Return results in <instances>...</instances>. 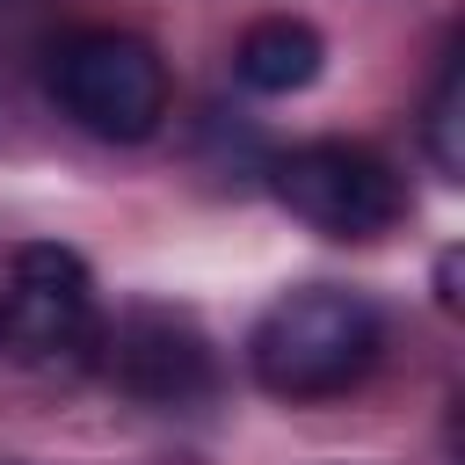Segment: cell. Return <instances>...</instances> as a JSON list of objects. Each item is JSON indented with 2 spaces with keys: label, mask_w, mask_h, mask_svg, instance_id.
<instances>
[{
  "label": "cell",
  "mask_w": 465,
  "mask_h": 465,
  "mask_svg": "<svg viewBox=\"0 0 465 465\" xmlns=\"http://www.w3.org/2000/svg\"><path fill=\"white\" fill-rule=\"evenodd\" d=\"M378 349H385L378 305L363 291H341V283L283 291L247 334L254 385L276 400H334V392L371 378Z\"/></svg>",
  "instance_id": "1"
},
{
  "label": "cell",
  "mask_w": 465,
  "mask_h": 465,
  "mask_svg": "<svg viewBox=\"0 0 465 465\" xmlns=\"http://www.w3.org/2000/svg\"><path fill=\"white\" fill-rule=\"evenodd\" d=\"M320 58H327L320 29L312 22H291V15H269V22H254L232 44V73L254 94H298V87H312L320 80Z\"/></svg>",
  "instance_id": "6"
},
{
  "label": "cell",
  "mask_w": 465,
  "mask_h": 465,
  "mask_svg": "<svg viewBox=\"0 0 465 465\" xmlns=\"http://www.w3.org/2000/svg\"><path fill=\"white\" fill-rule=\"evenodd\" d=\"M94 349H102L109 378H116L131 400H145V407H196V400H211V385H218L211 341L196 334V320H182V312H167V305L124 312Z\"/></svg>",
  "instance_id": "5"
},
{
  "label": "cell",
  "mask_w": 465,
  "mask_h": 465,
  "mask_svg": "<svg viewBox=\"0 0 465 465\" xmlns=\"http://www.w3.org/2000/svg\"><path fill=\"white\" fill-rule=\"evenodd\" d=\"M429 153L443 174L465 167V145H458V58L436 73V94H429Z\"/></svg>",
  "instance_id": "7"
},
{
  "label": "cell",
  "mask_w": 465,
  "mask_h": 465,
  "mask_svg": "<svg viewBox=\"0 0 465 465\" xmlns=\"http://www.w3.org/2000/svg\"><path fill=\"white\" fill-rule=\"evenodd\" d=\"M94 341H102V305L87 262L58 240L15 247L0 276V349L29 371H73L94 356Z\"/></svg>",
  "instance_id": "3"
},
{
  "label": "cell",
  "mask_w": 465,
  "mask_h": 465,
  "mask_svg": "<svg viewBox=\"0 0 465 465\" xmlns=\"http://www.w3.org/2000/svg\"><path fill=\"white\" fill-rule=\"evenodd\" d=\"M44 87L58 94V109L80 131H94L109 145H138L167 116V65L131 29H73L65 44H51Z\"/></svg>",
  "instance_id": "2"
},
{
  "label": "cell",
  "mask_w": 465,
  "mask_h": 465,
  "mask_svg": "<svg viewBox=\"0 0 465 465\" xmlns=\"http://www.w3.org/2000/svg\"><path fill=\"white\" fill-rule=\"evenodd\" d=\"M269 182H276V203L327 240H378L407 218V189H400L392 160H378L371 145H349V138L291 145Z\"/></svg>",
  "instance_id": "4"
}]
</instances>
